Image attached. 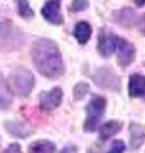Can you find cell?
<instances>
[{
    "instance_id": "cell-1",
    "label": "cell",
    "mask_w": 145,
    "mask_h": 153,
    "mask_svg": "<svg viewBox=\"0 0 145 153\" xmlns=\"http://www.w3.org/2000/svg\"><path fill=\"white\" fill-rule=\"evenodd\" d=\"M33 63L37 70L47 78H59L64 73L62 57L54 41L40 38L32 49Z\"/></svg>"
},
{
    "instance_id": "cell-2",
    "label": "cell",
    "mask_w": 145,
    "mask_h": 153,
    "mask_svg": "<svg viewBox=\"0 0 145 153\" xmlns=\"http://www.w3.org/2000/svg\"><path fill=\"white\" fill-rule=\"evenodd\" d=\"M106 110V100L101 96H94L87 106V120L84 124L85 131H94Z\"/></svg>"
},
{
    "instance_id": "cell-3",
    "label": "cell",
    "mask_w": 145,
    "mask_h": 153,
    "mask_svg": "<svg viewBox=\"0 0 145 153\" xmlns=\"http://www.w3.org/2000/svg\"><path fill=\"white\" fill-rule=\"evenodd\" d=\"M35 79L31 71L27 69H17L10 76V87L18 96H27L33 88Z\"/></svg>"
},
{
    "instance_id": "cell-4",
    "label": "cell",
    "mask_w": 145,
    "mask_h": 153,
    "mask_svg": "<svg viewBox=\"0 0 145 153\" xmlns=\"http://www.w3.org/2000/svg\"><path fill=\"white\" fill-rule=\"evenodd\" d=\"M116 51L118 54V63L122 66L131 64L135 59V49L134 46L124 38L117 37V44H116Z\"/></svg>"
},
{
    "instance_id": "cell-5",
    "label": "cell",
    "mask_w": 145,
    "mask_h": 153,
    "mask_svg": "<svg viewBox=\"0 0 145 153\" xmlns=\"http://www.w3.org/2000/svg\"><path fill=\"white\" fill-rule=\"evenodd\" d=\"M116 44H117V37L112 33L103 31L98 38V51L102 56L108 57L116 51Z\"/></svg>"
},
{
    "instance_id": "cell-6",
    "label": "cell",
    "mask_w": 145,
    "mask_h": 153,
    "mask_svg": "<svg viewBox=\"0 0 145 153\" xmlns=\"http://www.w3.org/2000/svg\"><path fill=\"white\" fill-rule=\"evenodd\" d=\"M61 100H62V91L60 88H54L46 93H42L40 101L41 108L47 110V111L54 110L61 103Z\"/></svg>"
},
{
    "instance_id": "cell-7",
    "label": "cell",
    "mask_w": 145,
    "mask_h": 153,
    "mask_svg": "<svg viewBox=\"0 0 145 153\" xmlns=\"http://www.w3.org/2000/svg\"><path fill=\"white\" fill-rule=\"evenodd\" d=\"M42 14L48 22L54 23V25H61L62 23V16L60 12V5L55 0H50L45 4L42 9Z\"/></svg>"
},
{
    "instance_id": "cell-8",
    "label": "cell",
    "mask_w": 145,
    "mask_h": 153,
    "mask_svg": "<svg viewBox=\"0 0 145 153\" xmlns=\"http://www.w3.org/2000/svg\"><path fill=\"white\" fill-rule=\"evenodd\" d=\"M129 93L131 97L145 96V76L140 74H132L129 80Z\"/></svg>"
},
{
    "instance_id": "cell-9",
    "label": "cell",
    "mask_w": 145,
    "mask_h": 153,
    "mask_svg": "<svg viewBox=\"0 0 145 153\" xmlns=\"http://www.w3.org/2000/svg\"><path fill=\"white\" fill-rule=\"evenodd\" d=\"M90 35H92V28L87 22H79L78 25L75 26L74 36L76 40H78L79 44H81V45L87 44L88 40L90 38Z\"/></svg>"
},
{
    "instance_id": "cell-10",
    "label": "cell",
    "mask_w": 145,
    "mask_h": 153,
    "mask_svg": "<svg viewBox=\"0 0 145 153\" xmlns=\"http://www.w3.org/2000/svg\"><path fill=\"white\" fill-rule=\"evenodd\" d=\"M120 130H121V123L115 121V120L108 121V123H106V124H103V125L101 126L99 137H101V139L102 140H107L108 138L116 135Z\"/></svg>"
},
{
    "instance_id": "cell-11",
    "label": "cell",
    "mask_w": 145,
    "mask_h": 153,
    "mask_svg": "<svg viewBox=\"0 0 145 153\" xmlns=\"http://www.w3.org/2000/svg\"><path fill=\"white\" fill-rule=\"evenodd\" d=\"M55 144L48 140H37L30 147V153H55Z\"/></svg>"
},
{
    "instance_id": "cell-12",
    "label": "cell",
    "mask_w": 145,
    "mask_h": 153,
    "mask_svg": "<svg viewBox=\"0 0 145 153\" xmlns=\"http://www.w3.org/2000/svg\"><path fill=\"white\" fill-rule=\"evenodd\" d=\"M12 101V93L10 89L7 85L5 80L3 79L1 74H0V105L4 107H7Z\"/></svg>"
},
{
    "instance_id": "cell-13",
    "label": "cell",
    "mask_w": 145,
    "mask_h": 153,
    "mask_svg": "<svg viewBox=\"0 0 145 153\" xmlns=\"http://www.w3.org/2000/svg\"><path fill=\"white\" fill-rule=\"evenodd\" d=\"M130 129H131V146L132 148H138L143 144V142L145 139V134L143 131L141 126L135 125V124Z\"/></svg>"
},
{
    "instance_id": "cell-14",
    "label": "cell",
    "mask_w": 145,
    "mask_h": 153,
    "mask_svg": "<svg viewBox=\"0 0 145 153\" xmlns=\"http://www.w3.org/2000/svg\"><path fill=\"white\" fill-rule=\"evenodd\" d=\"M7 126H8V130L12 134H14L16 137H26L30 134L27 128H24V125L21 123H8Z\"/></svg>"
},
{
    "instance_id": "cell-15",
    "label": "cell",
    "mask_w": 145,
    "mask_h": 153,
    "mask_svg": "<svg viewBox=\"0 0 145 153\" xmlns=\"http://www.w3.org/2000/svg\"><path fill=\"white\" fill-rule=\"evenodd\" d=\"M17 5H18V12L22 17L30 18L33 16V10L31 9L30 4H28V0H16Z\"/></svg>"
},
{
    "instance_id": "cell-16",
    "label": "cell",
    "mask_w": 145,
    "mask_h": 153,
    "mask_svg": "<svg viewBox=\"0 0 145 153\" xmlns=\"http://www.w3.org/2000/svg\"><path fill=\"white\" fill-rule=\"evenodd\" d=\"M88 91H89V87H88V84H87V83H79V84H76L75 88H74V96H75V98L76 100L83 98Z\"/></svg>"
},
{
    "instance_id": "cell-17",
    "label": "cell",
    "mask_w": 145,
    "mask_h": 153,
    "mask_svg": "<svg viewBox=\"0 0 145 153\" xmlns=\"http://www.w3.org/2000/svg\"><path fill=\"white\" fill-rule=\"evenodd\" d=\"M124 151H125V143L122 140H115L107 153H124Z\"/></svg>"
},
{
    "instance_id": "cell-18",
    "label": "cell",
    "mask_w": 145,
    "mask_h": 153,
    "mask_svg": "<svg viewBox=\"0 0 145 153\" xmlns=\"http://www.w3.org/2000/svg\"><path fill=\"white\" fill-rule=\"evenodd\" d=\"M72 10L81 12L88 8V0H72Z\"/></svg>"
},
{
    "instance_id": "cell-19",
    "label": "cell",
    "mask_w": 145,
    "mask_h": 153,
    "mask_svg": "<svg viewBox=\"0 0 145 153\" xmlns=\"http://www.w3.org/2000/svg\"><path fill=\"white\" fill-rule=\"evenodd\" d=\"M3 153H21V147H19V144H17V143H13V144L9 146Z\"/></svg>"
},
{
    "instance_id": "cell-20",
    "label": "cell",
    "mask_w": 145,
    "mask_h": 153,
    "mask_svg": "<svg viewBox=\"0 0 145 153\" xmlns=\"http://www.w3.org/2000/svg\"><path fill=\"white\" fill-rule=\"evenodd\" d=\"M135 3H136L138 5L141 7V5H144V4H145V0H135Z\"/></svg>"
}]
</instances>
